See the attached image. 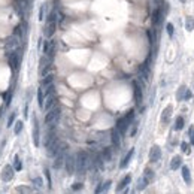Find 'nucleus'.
<instances>
[{
	"label": "nucleus",
	"mask_w": 194,
	"mask_h": 194,
	"mask_svg": "<svg viewBox=\"0 0 194 194\" xmlns=\"http://www.w3.org/2000/svg\"><path fill=\"white\" fill-rule=\"evenodd\" d=\"M76 160V166H75V172L78 175H84L88 169H91V157L88 155L87 151H81L75 155Z\"/></svg>",
	"instance_id": "1"
},
{
	"label": "nucleus",
	"mask_w": 194,
	"mask_h": 194,
	"mask_svg": "<svg viewBox=\"0 0 194 194\" xmlns=\"http://www.w3.org/2000/svg\"><path fill=\"white\" fill-rule=\"evenodd\" d=\"M60 114H61V109L55 106L52 109H49L45 115V126H49V124H57L58 120H60Z\"/></svg>",
	"instance_id": "2"
},
{
	"label": "nucleus",
	"mask_w": 194,
	"mask_h": 194,
	"mask_svg": "<svg viewBox=\"0 0 194 194\" xmlns=\"http://www.w3.org/2000/svg\"><path fill=\"white\" fill-rule=\"evenodd\" d=\"M20 44H21V39H20L18 36H15V34L6 37V40H5V49H6V52L15 51V49L20 46Z\"/></svg>",
	"instance_id": "3"
},
{
	"label": "nucleus",
	"mask_w": 194,
	"mask_h": 194,
	"mask_svg": "<svg viewBox=\"0 0 194 194\" xmlns=\"http://www.w3.org/2000/svg\"><path fill=\"white\" fill-rule=\"evenodd\" d=\"M133 91H135L136 106H140L142 105V100H143V87L140 85L139 81H133Z\"/></svg>",
	"instance_id": "4"
},
{
	"label": "nucleus",
	"mask_w": 194,
	"mask_h": 194,
	"mask_svg": "<svg viewBox=\"0 0 194 194\" xmlns=\"http://www.w3.org/2000/svg\"><path fill=\"white\" fill-rule=\"evenodd\" d=\"M64 166H66V172H67L69 175H73V173H75V166H76L75 155H72V154H66Z\"/></svg>",
	"instance_id": "5"
},
{
	"label": "nucleus",
	"mask_w": 194,
	"mask_h": 194,
	"mask_svg": "<svg viewBox=\"0 0 194 194\" xmlns=\"http://www.w3.org/2000/svg\"><path fill=\"white\" fill-rule=\"evenodd\" d=\"M121 133L118 131V128L114 127L112 130H111V143L114 145L115 148H120V145H121Z\"/></svg>",
	"instance_id": "6"
},
{
	"label": "nucleus",
	"mask_w": 194,
	"mask_h": 194,
	"mask_svg": "<svg viewBox=\"0 0 194 194\" xmlns=\"http://www.w3.org/2000/svg\"><path fill=\"white\" fill-rule=\"evenodd\" d=\"M128 126H130V123L127 121L124 116H123V118H118V121H116V124H115V127L118 128V131L121 133V136H124V135L127 133V130H128Z\"/></svg>",
	"instance_id": "7"
},
{
	"label": "nucleus",
	"mask_w": 194,
	"mask_h": 194,
	"mask_svg": "<svg viewBox=\"0 0 194 194\" xmlns=\"http://www.w3.org/2000/svg\"><path fill=\"white\" fill-rule=\"evenodd\" d=\"M161 158V148L158 145H154L149 151V161L151 163H157Z\"/></svg>",
	"instance_id": "8"
},
{
	"label": "nucleus",
	"mask_w": 194,
	"mask_h": 194,
	"mask_svg": "<svg viewBox=\"0 0 194 194\" xmlns=\"http://www.w3.org/2000/svg\"><path fill=\"white\" fill-rule=\"evenodd\" d=\"M40 136H39V123H37V118L33 116V143L34 146H39L40 145Z\"/></svg>",
	"instance_id": "9"
},
{
	"label": "nucleus",
	"mask_w": 194,
	"mask_h": 194,
	"mask_svg": "<svg viewBox=\"0 0 194 194\" xmlns=\"http://www.w3.org/2000/svg\"><path fill=\"white\" fill-rule=\"evenodd\" d=\"M13 173H15V169L12 166H5V169L2 172V179L5 182H9V181H12V178H13Z\"/></svg>",
	"instance_id": "10"
},
{
	"label": "nucleus",
	"mask_w": 194,
	"mask_h": 194,
	"mask_svg": "<svg viewBox=\"0 0 194 194\" xmlns=\"http://www.w3.org/2000/svg\"><path fill=\"white\" fill-rule=\"evenodd\" d=\"M57 103H58V100H57V96H55V94H52V96H48V97H46L45 105H44V109L48 112L49 109L55 108V106H57Z\"/></svg>",
	"instance_id": "11"
},
{
	"label": "nucleus",
	"mask_w": 194,
	"mask_h": 194,
	"mask_svg": "<svg viewBox=\"0 0 194 194\" xmlns=\"http://www.w3.org/2000/svg\"><path fill=\"white\" fill-rule=\"evenodd\" d=\"M55 27H57L55 21H52V23H46V27L44 29L45 37H52V34L55 33Z\"/></svg>",
	"instance_id": "12"
},
{
	"label": "nucleus",
	"mask_w": 194,
	"mask_h": 194,
	"mask_svg": "<svg viewBox=\"0 0 194 194\" xmlns=\"http://www.w3.org/2000/svg\"><path fill=\"white\" fill-rule=\"evenodd\" d=\"M130 182H131V176H130V175H126V176H124V179L118 184V187H116V191H118V193L124 191L127 187H128V184H130Z\"/></svg>",
	"instance_id": "13"
},
{
	"label": "nucleus",
	"mask_w": 194,
	"mask_h": 194,
	"mask_svg": "<svg viewBox=\"0 0 194 194\" xmlns=\"http://www.w3.org/2000/svg\"><path fill=\"white\" fill-rule=\"evenodd\" d=\"M179 167H182V158H181V155H176L170 161V169L172 170H178Z\"/></svg>",
	"instance_id": "14"
},
{
	"label": "nucleus",
	"mask_w": 194,
	"mask_h": 194,
	"mask_svg": "<svg viewBox=\"0 0 194 194\" xmlns=\"http://www.w3.org/2000/svg\"><path fill=\"white\" fill-rule=\"evenodd\" d=\"M161 17H163V11H161L160 8H155V11L152 12V24L157 25L161 21Z\"/></svg>",
	"instance_id": "15"
},
{
	"label": "nucleus",
	"mask_w": 194,
	"mask_h": 194,
	"mask_svg": "<svg viewBox=\"0 0 194 194\" xmlns=\"http://www.w3.org/2000/svg\"><path fill=\"white\" fill-rule=\"evenodd\" d=\"M133 154H135V149L131 148L130 151H128V152H127V155H126V157H124V158L121 160V164H120V167H121V169H124V167H127V164L130 163V160H131V157H133Z\"/></svg>",
	"instance_id": "16"
},
{
	"label": "nucleus",
	"mask_w": 194,
	"mask_h": 194,
	"mask_svg": "<svg viewBox=\"0 0 194 194\" xmlns=\"http://www.w3.org/2000/svg\"><path fill=\"white\" fill-rule=\"evenodd\" d=\"M182 179L185 184H191V172H190V169L187 167V166H182Z\"/></svg>",
	"instance_id": "17"
},
{
	"label": "nucleus",
	"mask_w": 194,
	"mask_h": 194,
	"mask_svg": "<svg viewBox=\"0 0 194 194\" xmlns=\"http://www.w3.org/2000/svg\"><path fill=\"white\" fill-rule=\"evenodd\" d=\"M37 105H39V108H44V105H45V93H44L42 87L37 88Z\"/></svg>",
	"instance_id": "18"
},
{
	"label": "nucleus",
	"mask_w": 194,
	"mask_h": 194,
	"mask_svg": "<svg viewBox=\"0 0 194 194\" xmlns=\"http://www.w3.org/2000/svg\"><path fill=\"white\" fill-rule=\"evenodd\" d=\"M148 184H149V181L146 179V178H145V176H140V178L137 179V184H136L137 190H139V191H140V190H143V188H145Z\"/></svg>",
	"instance_id": "19"
},
{
	"label": "nucleus",
	"mask_w": 194,
	"mask_h": 194,
	"mask_svg": "<svg viewBox=\"0 0 194 194\" xmlns=\"http://www.w3.org/2000/svg\"><path fill=\"white\" fill-rule=\"evenodd\" d=\"M185 29H187V32L194 30V18L193 17H187V20H185Z\"/></svg>",
	"instance_id": "20"
},
{
	"label": "nucleus",
	"mask_w": 194,
	"mask_h": 194,
	"mask_svg": "<svg viewBox=\"0 0 194 194\" xmlns=\"http://www.w3.org/2000/svg\"><path fill=\"white\" fill-rule=\"evenodd\" d=\"M185 90H187V87H185V85H181V87H179V90H178V93H176V100H178V102H182V100H184Z\"/></svg>",
	"instance_id": "21"
},
{
	"label": "nucleus",
	"mask_w": 194,
	"mask_h": 194,
	"mask_svg": "<svg viewBox=\"0 0 194 194\" xmlns=\"http://www.w3.org/2000/svg\"><path fill=\"white\" fill-rule=\"evenodd\" d=\"M102 155H103V158H105V161H109V160H111V158H112V151H111V148H109V146L103 148Z\"/></svg>",
	"instance_id": "22"
},
{
	"label": "nucleus",
	"mask_w": 194,
	"mask_h": 194,
	"mask_svg": "<svg viewBox=\"0 0 194 194\" xmlns=\"http://www.w3.org/2000/svg\"><path fill=\"white\" fill-rule=\"evenodd\" d=\"M23 127H24V123L21 120H18V121L13 124V133H15V135H20L21 130H23Z\"/></svg>",
	"instance_id": "23"
},
{
	"label": "nucleus",
	"mask_w": 194,
	"mask_h": 194,
	"mask_svg": "<svg viewBox=\"0 0 194 194\" xmlns=\"http://www.w3.org/2000/svg\"><path fill=\"white\" fill-rule=\"evenodd\" d=\"M12 167H13L17 172H20L21 169H23V164H21V160H20V157H18V155H15V157H13V166H12Z\"/></svg>",
	"instance_id": "24"
},
{
	"label": "nucleus",
	"mask_w": 194,
	"mask_h": 194,
	"mask_svg": "<svg viewBox=\"0 0 194 194\" xmlns=\"http://www.w3.org/2000/svg\"><path fill=\"white\" fill-rule=\"evenodd\" d=\"M45 97L48 96H52V94H55V87H54V84H49V85H46L45 87Z\"/></svg>",
	"instance_id": "25"
},
{
	"label": "nucleus",
	"mask_w": 194,
	"mask_h": 194,
	"mask_svg": "<svg viewBox=\"0 0 194 194\" xmlns=\"http://www.w3.org/2000/svg\"><path fill=\"white\" fill-rule=\"evenodd\" d=\"M143 176L148 179L149 182H151V181H154V170H152V169H149V167H146V169L143 170Z\"/></svg>",
	"instance_id": "26"
},
{
	"label": "nucleus",
	"mask_w": 194,
	"mask_h": 194,
	"mask_svg": "<svg viewBox=\"0 0 194 194\" xmlns=\"http://www.w3.org/2000/svg\"><path fill=\"white\" fill-rule=\"evenodd\" d=\"M57 13H58L57 9H52V11L49 12L48 18H46V23H52V21H57Z\"/></svg>",
	"instance_id": "27"
},
{
	"label": "nucleus",
	"mask_w": 194,
	"mask_h": 194,
	"mask_svg": "<svg viewBox=\"0 0 194 194\" xmlns=\"http://www.w3.org/2000/svg\"><path fill=\"white\" fill-rule=\"evenodd\" d=\"M184 124H185L184 118H182V116H178V118H176V121H175V130H182Z\"/></svg>",
	"instance_id": "28"
},
{
	"label": "nucleus",
	"mask_w": 194,
	"mask_h": 194,
	"mask_svg": "<svg viewBox=\"0 0 194 194\" xmlns=\"http://www.w3.org/2000/svg\"><path fill=\"white\" fill-rule=\"evenodd\" d=\"M172 111H173V108H172V106H167V108L163 111V114H161V118H163L164 121H167V120H169V116H170V114H172Z\"/></svg>",
	"instance_id": "29"
},
{
	"label": "nucleus",
	"mask_w": 194,
	"mask_h": 194,
	"mask_svg": "<svg viewBox=\"0 0 194 194\" xmlns=\"http://www.w3.org/2000/svg\"><path fill=\"white\" fill-rule=\"evenodd\" d=\"M13 9H15V12H17V15H18L21 20H24V11H25V9H24V8H21L20 5H17V3L13 5Z\"/></svg>",
	"instance_id": "30"
},
{
	"label": "nucleus",
	"mask_w": 194,
	"mask_h": 194,
	"mask_svg": "<svg viewBox=\"0 0 194 194\" xmlns=\"http://www.w3.org/2000/svg\"><path fill=\"white\" fill-rule=\"evenodd\" d=\"M33 185L37 188V190H40V188L44 187V181H42V178H40V176H36V178H33Z\"/></svg>",
	"instance_id": "31"
},
{
	"label": "nucleus",
	"mask_w": 194,
	"mask_h": 194,
	"mask_svg": "<svg viewBox=\"0 0 194 194\" xmlns=\"http://www.w3.org/2000/svg\"><path fill=\"white\" fill-rule=\"evenodd\" d=\"M52 81H54V75H46V76H44V81H42V87H46V85L52 84Z\"/></svg>",
	"instance_id": "32"
},
{
	"label": "nucleus",
	"mask_w": 194,
	"mask_h": 194,
	"mask_svg": "<svg viewBox=\"0 0 194 194\" xmlns=\"http://www.w3.org/2000/svg\"><path fill=\"white\" fill-rule=\"evenodd\" d=\"M124 118H126L130 124H131V123H133V120H135V109H130V111L124 115Z\"/></svg>",
	"instance_id": "33"
},
{
	"label": "nucleus",
	"mask_w": 194,
	"mask_h": 194,
	"mask_svg": "<svg viewBox=\"0 0 194 194\" xmlns=\"http://www.w3.org/2000/svg\"><path fill=\"white\" fill-rule=\"evenodd\" d=\"M5 97H6V100H5V108H9L11 106V102H12V91H8L6 94H3Z\"/></svg>",
	"instance_id": "34"
},
{
	"label": "nucleus",
	"mask_w": 194,
	"mask_h": 194,
	"mask_svg": "<svg viewBox=\"0 0 194 194\" xmlns=\"http://www.w3.org/2000/svg\"><path fill=\"white\" fill-rule=\"evenodd\" d=\"M17 191H18V193H32L33 188H29V187H25V185H20V187H17Z\"/></svg>",
	"instance_id": "35"
},
{
	"label": "nucleus",
	"mask_w": 194,
	"mask_h": 194,
	"mask_svg": "<svg viewBox=\"0 0 194 194\" xmlns=\"http://www.w3.org/2000/svg\"><path fill=\"white\" fill-rule=\"evenodd\" d=\"M51 67H52V66H51V63H49V64H46V66H44V67H40V75H42V76H46V75L49 73Z\"/></svg>",
	"instance_id": "36"
},
{
	"label": "nucleus",
	"mask_w": 194,
	"mask_h": 194,
	"mask_svg": "<svg viewBox=\"0 0 194 194\" xmlns=\"http://www.w3.org/2000/svg\"><path fill=\"white\" fill-rule=\"evenodd\" d=\"M15 118H17V112H12V114L9 115V118H8V124H6V126H8V127L13 126V123H15Z\"/></svg>",
	"instance_id": "37"
},
{
	"label": "nucleus",
	"mask_w": 194,
	"mask_h": 194,
	"mask_svg": "<svg viewBox=\"0 0 194 194\" xmlns=\"http://www.w3.org/2000/svg\"><path fill=\"white\" fill-rule=\"evenodd\" d=\"M181 149H182L184 154H190V152H191V149H190V145H188L187 142H182V143H181Z\"/></svg>",
	"instance_id": "38"
},
{
	"label": "nucleus",
	"mask_w": 194,
	"mask_h": 194,
	"mask_svg": "<svg viewBox=\"0 0 194 194\" xmlns=\"http://www.w3.org/2000/svg\"><path fill=\"white\" fill-rule=\"evenodd\" d=\"M166 30H167V34H169L170 37H173V30H175V29H173V24L172 23L166 24Z\"/></svg>",
	"instance_id": "39"
},
{
	"label": "nucleus",
	"mask_w": 194,
	"mask_h": 194,
	"mask_svg": "<svg viewBox=\"0 0 194 194\" xmlns=\"http://www.w3.org/2000/svg\"><path fill=\"white\" fill-rule=\"evenodd\" d=\"M45 9H46V5H42L40 9H39V20H40V21L45 18Z\"/></svg>",
	"instance_id": "40"
},
{
	"label": "nucleus",
	"mask_w": 194,
	"mask_h": 194,
	"mask_svg": "<svg viewBox=\"0 0 194 194\" xmlns=\"http://www.w3.org/2000/svg\"><path fill=\"white\" fill-rule=\"evenodd\" d=\"M82 187H84V184L82 182H75L73 185H72V190H73V191H81Z\"/></svg>",
	"instance_id": "41"
},
{
	"label": "nucleus",
	"mask_w": 194,
	"mask_h": 194,
	"mask_svg": "<svg viewBox=\"0 0 194 194\" xmlns=\"http://www.w3.org/2000/svg\"><path fill=\"white\" fill-rule=\"evenodd\" d=\"M111 185H112V181H106V182H103L102 184V193L103 191H108Z\"/></svg>",
	"instance_id": "42"
},
{
	"label": "nucleus",
	"mask_w": 194,
	"mask_h": 194,
	"mask_svg": "<svg viewBox=\"0 0 194 194\" xmlns=\"http://www.w3.org/2000/svg\"><path fill=\"white\" fill-rule=\"evenodd\" d=\"M190 99H193V93H191V90H185V96H184V100H190Z\"/></svg>",
	"instance_id": "43"
},
{
	"label": "nucleus",
	"mask_w": 194,
	"mask_h": 194,
	"mask_svg": "<svg viewBox=\"0 0 194 194\" xmlns=\"http://www.w3.org/2000/svg\"><path fill=\"white\" fill-rule=\"evenodd\" d=\"M190 143L194 145V127H190Z\"/></svg>",
	"instance_id": "44"
},
{
	"label": "nucleus",
	"mask_w": 194,
	"mask_h": 194,
	"mask_svg": "<svg viewBox=\"0 0 194 194\" xmlns=\"http://www.w3.org/2000/svg\"><path fill=\"white\" fill-rule=\"evenodd\" d=\"M49 46H51V42H44V44H42V49H44V54H46V52H48Z\"/></svg>",
	"instance_id": "45"
},
{
	"label": "nucleus",
	"mask_w": 194,
	"mask_h": 194,
	"mask_svg": "<svg viewBox=\"0 0 194 194\" xmlns=\"http://www.w3.org/2000/svg\"><path fill=\"white\" fill-rule=\"evenodd\" d=\"M45 176H46V179H48V185L51 187V175H49V170L48 169H45Z\"/></svg>",
	"instance_id": "46"
},
{
	"label": "nucleus",
	"mask_w": 194,
	"mask_h": 194,
	"mask_svg": "<svg viewBox=\"0 0 194 194\" xmlns=\"http://www.w3.org/2000/svg\"><path fill=\"white\" fill-rule=\"evenodd\" d=\"M29 116V103H25V106H24V118H27Z\"/></svg>",
	"instance_id": "47"
},
{
	"label": "nucleus",
	"mask_w": 194,
	"mask_h": 194,
	"mask_svg": "<svg viewBox=\"0 0 194 194\" xmlns=\"http://www.w3.org/2000/svg\"><path fill=\"white\" fill-rule=\"evenodd\" d=\"M136 131H137V123H135V124H133V128H131V133H130V135H131V136H135V135H136Z\"/></svg>",
	"instance_id": "48"
},
{
	"label": "nucleus",
	"mask_w": 194,
	"mask_h": 194,
	"mask_svg": "<svg viewBox=\"0 0 194 194\" xmlns=\"http://www.w3.org/2000/svg\"><path fill=\"white\" fill-rule=\"evenodd\" d=\"M5 143H6V140H2V142H0V155H2V149L5 146Z\"/></svg>",
	"instance_id": "49"
},
{
	"label": "nucleus",
	"mask_w": 194,
	"mask_h": 194,
	"mask_svg": "<svg viewBox=\"0 0 194 194\" xmlns=\"http://www.w3.org/2000/svg\"><path fill=\"white\" fill-rule=\"evenodd\" d=\"M181 2H182V3H185V0H181Z\"/></svg>",
	"instance_id": "50"
}]
</instances>
